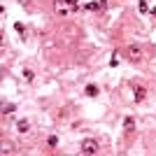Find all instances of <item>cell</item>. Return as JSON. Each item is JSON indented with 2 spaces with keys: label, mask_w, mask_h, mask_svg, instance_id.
I'll return each instance as SVG.
<instances>
[{
  "label": "cell",
  "mask_w": 156,
  "mask_h": 156,
  "mask_svg": "<svg viewBox=\"0 0 156 156\" xmlns=\"http://www.w3.org/2000/svg\"><path fill=\"white\" fill-rule=\"evenodd\" d=\"M16 128H19V133H28V128H30V124H28L26 119H21L19 124H16Z\"/></svg>",
  "instance_id": "cell-7"
},
{
  "label": "cell",
  "mask_w": 156,
  "mask_h": 156,
  "mask_svg": "<svg viewBox=\"0 0 156 156\" xmlns=\"http://www.w3.org/2000/svg\"><path fill=\"white\" fill-rule=\"evenodd\" d=\"M23 77H26L28 82H30V79H33V70H23Z\"/></svg>",
  "instance_id": "cell-13"
},
{
  "label": "cell",
  "mask_w": 156,
  "mask_h": 156,
  "mask_svg": "<svg viewBox=\"0 0 156 156\" xmlns=\"http://www.w3.org/2000/svg\"><path fill=\"white\" fill-rule=\"evenodd\" d=\"M124 130H126V133H133V130H135V119H133V117L124 119Z\"/></svg>",
  "instance_id": "cell-5"
},
{
  "label": "cell",
  "mask_w": 156,
  "mask_h": 156,
  "mask_svg": "<svg viewBox=\"0 0 156 156\" xmlns=\"http://www.w3.org/2000/svg\"><path fill=\"white\" fill-rule=\"evenodd\" d=\"M98 151H100V147H98L96 140H84V142H82V154L93 156V154H98Z\"/></svg>",
  "instance_id": "cell-1"
},
{
  "label": "cell",
  "mask_w": 156,
  "mask_h": 156,
  "mask_svg": "<svg viewBox=\"0 0 156 156\" xmlns=\"http://www.w3.org/2000/svg\"><path fill=\"white\" fill-rule=\"evenodd\" d=\"M144 96H147L144 86H135V100H137V103H140V100H144Z\"/></svg>",
  "instance_id": "cell-6"
},
{
  "label": "cell",
  "mask_w": 156,
  "mask_h": 156,
  "mask_svg": "<svg viewBox=\"0 0 156 156\" xmlns=\"http://www.w3.org/2000/svg\"><path fill=\"white\" fill-rule=\"evenodd\" d=\"M49 144H51V147H56V144H58V137L51 135V137H49Z\"/></svg>",
  "instance_id": "cell-12"
},
{
  "label": "cell",
  "mask_w": 156,
  "mask_h": 156,
  "mask_svg": "<svg viewBox=\"0 0 156 156\" xmlns=\"http://www.w3.org/2000/svg\"><path fill=\"white\" fill-rule=\"evenodd\" d=\"M54 7H56V12H58V14H68V12H72V7L68 5L65 0H56V2H54Z\"/></svg>",
  "instance_id": "cell-3"
},
{
  "label": "cell",
  "mask_w": 156,
  "mask_h": 156,
  "mask_svg": "<svg viewBox=\"0 0 156 156\" xmlns=\"http://www.w3.org/2000/svg\"><path fill=\"white\" fill-rule=\"evenodd\" d=\"M14 110H16V105H12V103H9V105H2V114H12Z\"/></svg>",
  "instance_id": "cell-9"
},
{
  "label": "cell",
  "mask_w": 156,
  "mask_h": 156,
  "mask_svg": "<svg viewBox=\"0 0 156 156\" xmlns=\"http://www.w3.org/2000/svg\"><path fill=\"white\" fill-rule=\"evenodd\" d=\"M107 7V2L105 0H98V2H86L84 9H89V12H96V9H105Z\"/></svg>",
  "instance_id": "cell-4"
},
{
  "label": "cell",
  "mask_w": 156,
  "mask_h": 156,
  "mask_svg": "<svg viewBox=\"0 0 156 156\" xmlns=\"http://www.w3.org/2000/svg\"><path fill=\"white\" fill-rule=\"evenodd\" d=\"M65 2H68V5H70L72 9H77V0H65Z\"/></svg>",
  "instance_id": "cell-14"
},
{
  "label": "cell",
  "mask_w": 156,
  "mask_h": 156,
  "mask_svg": "<svg viewBox=\"0 0 156 156\" xmlns=\"http://www.w3.org/2000/svg\"><path fill=\"white\" fill-rule=\"evenodd\" d=\"M12 151V144H7V142H2V154H9Z\"/></svg>",
  "instance_id": "cell-11"
},
{
  "label": "cell",
  "mask_w": 156,
  "mask_h": 156,
  "mask_svg": "<svg viewBox=\"0 0 156 156\" xmlns=\"http://www.w3.org/2000/svg\"><path fill=\"white\" fill-rule=\"evenodd\" d=\"M154 14H156V12H154Z\"/></svg>",
  "instance_id": "cell-15"
},
{
  "label": "cell",
  "mask_w": 156,
  "mask_h": 156,
  "mask_svg": "<svg viewBox=\"0 0 156 156\" xmlns=\"http://www.w3.org/2000/svg\"><path fill=\"white\" fill-rule=\"evenodd\" d=\"M137 9H140V12H147V9H149L147 0H140V2H137Z\"/></svg>",
  "instance_id": "cell-10"
},
{
  "label": "cell",
  "mask_w": 156,
  "mask_h": 156,
  "mask_svg": "<svg viewBox=\"0 0 156 156\" xmlns=\"http://www.w3.org/2000/svg\"><path fill=\"white\" fill-rule=\"evenodd\" d=\"M86 93H89L91 98H93V96H98V86H96V84H89V86H86Z\"/></svg>",
  "instance_id": "cell-8"
},
{
  "label": "cell",
  "mask_w": 156,
  "mask_h": 156,
  "mask_svg": "<svg viewBox=\"0 0 156 156\" xmlns=\"http://www.w3.org/2000/svg\"><path fill=\"white\" fill-rule=\"evenodd\" d=\"M126 56H128L130 61H140V58H142V49H140V44H130L128 51H126Z\"/></svg>",
  "instance_id": "cell-2"
}]
</instances>
